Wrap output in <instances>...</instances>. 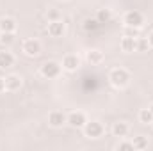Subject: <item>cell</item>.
Instances as JSON below:
<instances>
[{
    "mask_svg": "<svg viewBox=\"0 0 153 151\" xmlns=\"http://www.w3.org/2000/svg\"><path fill=\"white\" fill-rule=\"evenodd\" d=\"M139 121L143 123V124H152L153 121V114L150 109H141L139 110Z\"/></svg>",
    "mask_w": 153,
    "mask_h": 151,
    "instance_id": "obj_19",
    "label": "cell"
},
{
    "mask_svg": "<svg viewBox=\"0 0 153 151\" xmlns=\"http://www.w3.org/2000/svg\"><path fill=\"white\" fill-rule=\"evenodd\" d=\"M128 150H134L132 141H121V142L117 144V151H128Z\"/></svg>",
    "mask_w": 153,
    "mask_h": 151,
    "instance_id": "obj_24",
    "label": "cell"
},
{
    "mask_svg": "<svg viewBox=\"0 0 153 151\" xmlns=\"http://www.w3.org/2000/svg\"><path fill=\"white\" fill-rule=\"evenodd\" d=\"M16 62V57L13 52L9 50H0V70H7L11 66H14Z\"/></svg>",
    "mask_w": 153,
    "mask_h": 151,
    "instance_id": "obj_12",
    "label": "cell"
},
{
    "mask_svg": "<svg viewBox=\"0 0 153 151\" xmlns=\"http://www.w3.org/2000/svg\"><path fill=\"white\" fill-rule=\"evenodd\" d=\"M96 20L102 23V25H105V23H109L111 20H112V11L111 9H98V13H96Z\"/></svg>",
    "mask_w": 153,
    "mask_h": 151,
    "instance_id": "obj_16",
    "label": "cell"
},
{
    "mask_svg": "<svg viewBox=\"0 0 153 151\" xmlns=\"http://www.w3.org/2000/svg\"><path fill=\"white\" fill-rule=\"evenodd\" d=\"M123 23H125V27L143 29V25L146 23V18H144V14H143L141 11L132 9V11H126V13H125V16H123Z\"/></svg>",
    "mask_w": 153,
    "mask_h": 151,
    "instance_id": "obj_2",
    "label": "cell"
},
{
    "mask_svg": "<svg viewBox=\"0 0 153 151\" xmlns=\"http://www.w3.org/2000/svg\"><path fill=\"white\" fill-rule=\"evenodd\" d=\"M66 123H68V115L64 112L53 110V112L48 114V124H50L52 128H61V126H64Z\"/></svg>",
    "mask_w": 153,
    "mask_h": 151,
    "instance_id": "obj_9",
    "label": "cell"
},
{
    "mask_svg": "<svg viewBox=\"0 0 153 151\" xmlns=\"http://www.w3.org/2000/svg\"><path fill=\"white\" fill-rule=\"evenodd\" d=\"M46 20L48 21H55V20H62V18H61V13L57 9H48L46 11Z\"/></svg>",
    "mask_w": 153,
    "mask_h": 151,
    "instance_id": "obj_22",
    "label": "cell"
},
{
    "mask_svg": "<svg viewBox=\"0 0 153 151\" xmlns=\"http://www.w3.org/2000/svg\"><path fill=\"white\" fill-rule=\"evenodd\" d=\"M59 2H66V0H59Z\"/></svg>",
    "mask_w": 153,
    "mask_h": 151,
    "instance_id": "obj_28",
    "label": "cell"
},
{
    "mask_svg": "<svg viewBox=\"0 0 153 151\" xmlns=\"http://www.w3.org/2000/svg\"><path fill=\"white\" fill-rule=\"evenodd\" d=\"M146 38H148V43H150V48H153V30L146 36Z\"/></svg>",
    "mask_w": 153,
    "mask_h": 151,
    "instance_id": "obj_26",
    "label": "cell"
},
{
    "mask_svg": "<svg viewBox=\"0 0 153 151\" xmlns=\"http://www.w3.org/2000/svg\"><path fill=\"white\" fill-rule=\"evenodd\" d=\"M82 130H84V135L87 139H100L105 133V126L100 121H87Z\"/></svg>",
    "mask_w": 153,
    "mask_h": 151,
    "instance_id": "obj_4",
    "label": "cell"
},
{
    "mask_svg": "<svg viewBox=\"0 0 153 151\" xmlns=\"http://www.w3.org/2000/svg\"><path fill=\"white\" fill-rule=\"evenodd\" d=\"M100 27H102V23H100V21H98L96 18H93V20L89 18V20H85V21H84V29H85L87 32H93V30H98Z\"/></svg>",
    "mask_w": 153,
    "mask_h": 151,
    "instance_id": "obj_21",
    "label": "cell"
},
{
    "mask_svg": "<svg viewBox=\"0 0 153 151\" xmlns=\"http://www.w3.org/2000/svg\"><path fill=\"white\" fill-rule=\"evenodd\" d=\"M5 91V76H0V93Z\"/></svg>",
    "mask_w": 153,
    "mask_h": 151,
    "instance_id": "obj_25",
    "label": "cell"
},
{
    "mask_svg": "<svg viewBox=\"0 0 153 151\" xmlns=\"http://www.w3.org/2000/svg\"><path fill=\"white\" fill-rule=\"evenodd\" d=\"M109 82H111V85L116 87V89H125L130 84V73L125 68H114L109 73Z\"/></svg>",
    "mask_w": 153,
    "mask_h": 151,
    "instance_id": "obj_1",
    "label": "cell"
},
{
    "mask_svg": "<svg viewBox=\"0 0 153 151\" xmlns=\"http://www.w3.org/2000/svg\"><path fill=\"white\" fill-rule=\"evenodd\" d=\"M121 50L125 53H134L135 52V38L123 36V39H121Z\"/></svg>",
    "mask_w": 153,
    "mask_h": 151,
    "instance_id": "obj_15",
    "label": "cell"
},
{
    "mask_svg": "<svg viewBox=\"0 0 153 151\" xmlns=\"http://www.w3.org/2000/svg\"><path fill=\"white\" fill-rule=\"evenodd\" d=\"M87 123V115L80 110H75V112H70L68 114V123L71 128H84V124Z\"/></svg>",
    "mask_w": 153,
    "mask_h": 151,
    "instance_id": "obj_8",
    "label": "cell"
},
{
    "mask_svg": "<svg viewBox=\"0 0 153 151\" xmlns=\"http://www.w3.org/2000/svg\"><path fill=\"white\" fill-rule=\"evenodd\" d=\"M22 76L20 75H7L5 76V91L7 93H16V91H20L22 89Z\"/></svg>",
    "mask_w": 153,
    "mask_h": 151,
    "instance_id": "obj_10",
    "label": "cell"
},
{
    "mask_svg": "<svg viewBox=\"0 0 153 151\" xmlns=\"http://www.w3.org/2000/svg\"><path fill=\"white\" fill-rule=\"evenodd\" d=\"M48 36L50 38H62L66 32V23L62 20H55V21H48Z\"/></svg>",
    "mask_w": 153,
    "mask_h": 151,
    "instance_id": "obj_6",
    "label": "cell"
},
{
    "mask_svg": "<svg viewBox=\"0 0 153 151\" xmlns=\"http://www.w3.org/2000/svg\"><path fill=\"white\" fill-rule=\"evenodd\" d=\"M148 109H150V110H152V114H153V103L150 105V107H148Z\"/></svg>",
    "mask_w": 153,
    "mask_h": 151,
    "instance_id": "obj_27",
    "label": "cell"
},
{
    "mask_svg": "<svg viewBox=\"0 0 153 151\" xmlns=\"http://www.w3.org/2000/svg\"><path fill=\"white\" fill-rule=\"evenodd\" d=\"M132 144H134V150H146L148 148V137H144V135H137V137H134V141H132Z\"/></svg>",
    "mask_w": 153,
    "mask_h": 151,
    "instance_id": "obj_17",
    "label": "cell"
},
{
    "mask_svg": "<svg viewBox=\"0 0 153 151\" xmlns=\"http://www.w3.org/2000/svg\"><path fill=\"white\" fill-rule=\"evenodd\" d=\"M39 71H41V75L45 76V78L53 80V78H59V76H61L62 66H61V62H57V61H46V62H43V66H41Z\"/></svg>",
    "mask_w": 153,
    "mask_h": 151,
    "instance_id": "obj_3",
    "label": "cell"
},
{
    "mask_svg": "<svg viewBox=\"0 0 153 151\" xmlns=\"http://www.w3.org/2000/svg\"><path fill=\"white\" fill-rule=\"evenodd\" d=\"M22 52L27 57H38L41 53V43L36 38H29L22 43Z\"/></svg>",
    "mask_w": 153,
    "mask_h": 151,
    "instance_id": "obj_5",
    "label": "cell"
},
{
    "mask_svg": "<svg viewBox=\"0 0 153 151\" xmlns=\"http://www.w3.org/2000/svg\"><path fill=\"white\" fill-rule=\"evenodd\" d=\"M61 66H62V70H64V71L73 73V71H76V70L80 68V57L75 55V53H68V55L62 59Z\"/></svg>",
    "mask_w": 153,
    "mask_h": 151,
    "instance_id": "obj_7",
    "label": "cell"
},
{
    "mask_svg": "<svg viewBox=\"0 0 153 151\" xmlns=\"http://www.w3.org/2000/svg\"><path fill=\"white\" fill-rule=\"evenodd\" d=\"M130 132V126L125 123V121H117L112 124V135L114 137H119V139H125Z\"/></svg>",
    "mask_w": 153,
    "mask_h": 151,
    "instance_id": "obj_13",
    "label": "cell"
},
{
    "mask_svg": "<svg viewBox=\"0 0 153 151\" xmlns=\"http://www.w3.org/2000/svg\"><path fill=\"white\" fill-rule=\"evenodd\" d=\"M14 43V32H0V44L2 46H11Z\"/></svg>",
    "mask_w": 153,
    "mask_h": 151,
    "instance_id": "obj_20",
    "label": "cell"
},
{
    "mask_svg": "<svg viewBox=\"0 0 153 151\" xmlns=\"http://www.w3.org/2000/svg\"><path fill=\"white\" fill-rule=\"evenodd\" d=\"M139 32H141V29H135V27H125V36L139 38Z\"/></svg>",
    "mask_w": 153,
    "mask_h": 151,
    "instance_id": "obj_23",
    "label": "cell"
},
{
    "mask_svg": "<svg viewBox=\"0 0 153 151\" xmlns=\"http://www.w3.org/2000/svg\"><path fill=\"white\" fill-rule=\"evenodd\" d=\"M150 50V43H148V38H135V52H148Z\"/></svg>",
    "mask_w": 153,
    "mask_h": 151,
    "instance_id": "obj_18",
    "label": "cell"
},
{
    "mask_svg": "<svg viewBox=\"0 0 153 151\" xmlns=\"http://www.w3.org/2000/svg\"><path fill=\"white\" fill-rule=\"evenodd\" d=\"M85 61H87L91 66H98V64H102V62L105 61V55H103L102 50L93 48V50H89V52L85 53Z\"/></svg>",
    "mask_w": 153,
    "mask_h": 151,
    "instance_id": "obj_11",
    "label": "cell"
},
{
    "mask_svg": "<svg viewBox=\"0 0 153 151\" xmlns=\"http://www.w3.org/2000/svg\"><path fill=\"white\" fill-rule=\"evenodd\" d=\"M16 21L9 16L0 18V32H16Z\"/></svg>",
    "mask_w": 153,
    "mask_h": 151,
    "instance_id": "obj_14",
    "label": "cell"
},
{
    "mask_svg": "<svg viewBox=\"0 0 153 151\" xmlns=\"http://www.w3.org/2000/svg\"><path fill=\"white\" fill-rule=\"evenodd\" d=\"M152 126H153V121H152Z\"/></svg>",
    "mask_w": 153,
    "mask_h": 151,
    "instance_id": "obj_29",
    "label": "cell"
}]
</instances>
